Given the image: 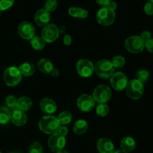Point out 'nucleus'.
<instances>
[{"mask_svg":"<svg viewBox=\"0 0 153 153\" xmlns=\"http://www.w3.org/2000/svg\"><path fill=\"white\" fill-rule=\"evenodd\" d=\"M114 153H129V152H125V151L122 150V149H118V150L114 151Z\"/></svg>","mask_w":153,"mask_h":153,"instance_id":"42","label":"nucleus"},{"mask_svg":"<svg viewBox=\"0 0 153 153\" xmlns=\"http://www.w3.org/2000/svg\"><path fill=\"white\" fill-rule=\"evenodd\" d=\"M125 89L128 97L132 100H136L140 99L143 96L144 87L143 84L141 83L140 81L137 79H132L128 82Z\"/></svg>","mask_w":153,"mask_h":153,"instance_id":"4","label":"nucleus"},{"mask_svg":"<svg viewBox=\"0 0 153 153\" xmlns=\"http://www.w3.org/2000/svg\"><path fill=\"white\" fill-rule=\"evenodd\" d=\"M144 12L147 15H149V16H152L153 14V8H152V2H150V1H148L144 5Z\"/></svg>","mask_w":153,"mask_h":153,"instance_id":"34","label":"nucleus"},{"mask_svg":"<svg viewBox=\"0 0 153 153\" xmlns=\"http://www.w3.org/2000/svg\"><path fill=\"white\" fill-rule=\"evenodd\" d=\"M34 22L38 26H46L50 21V13L45 9H40L35 13L34 16Z\"/></svg>","mask_w":153,"mask_h":153,"instance_id":"16","label":"nucleus"},{"mask_svg":"<svg viewBox=\"0 0 153 153\" xmlns=\"http://www.w3.org/2000/svg\"><path fill=\"white\" fill-rule=\"evenodd\" d=\"M10 120L13 123V125L16 126H22L27 123L28 117L25 112L16 108L11 112Z\"/></svg>","mask_w":153,"mask_h":153,"instance_id":"14","label":"nucleus"},{"mask_svg":"<svg viewBox=\"0 0 153 153\" xmlns=\"http://www.w3.org/2000/svg\"><path fill=\"white\" fill-rule=\"evenodd\" d=\"M76 70L82 77L88 78L94 73V67L92 62L89 60L81 59L76 64Z\"/></svg>","mask_w":153,"mask_h":153,"instance_id":"10","label":"nucleus"},{"mask_svg":"<svg viewBox=\"0 0 153 153\" xmlns=\"http://www.w3.org/2000/svg\"><path fill=\"white\" fill-rule=\"evenodd\" d=\"M112 88L118 91L124 90L128 83V78L122 72H117L111 76L110 79Z\"/></svg>","mask_w":153,"mask_h":153,"instance_id":"9","label":"nucleus"},{"mask_svg":"<svg viewBox=\"0 0 153 153\" xmlns=\"http://www.w3.org/2000/svg\"><path fill=\"white\" fill-rule=\"evenodd\" d=\"M5 103L7 108L9 110L13 111L14 109L16 108V104H17V99L16 97L13 95H10L6 98Z\"/></svg>","mask_w":153,"mask_h":153,"instance_id":"28","label":"nucleus"},{"mask_svg":"<svg viewBox=\"0 0 153 153\" xmlns=\"http://www.w3.org/2000/svg\"><path fill=\"white\" fill-rule=\"evenodd\" d=\"M9 153H20L19 151H12V152H9Z\"/></svg>","mask_w":153,"mask_h":153,"instance_id":"44","label":"nucleus"},{"mask_svg":"<svg viewBox=\"0 0 153 153\" xmlns=\"http://www.w3.org/2000/svg\"><path fill=\"white\" fill-rule=\"evenodd\" d=\"M116 17L114 10L107 7H103L98 10L97 13V22L100 25L108 26L114 23Z\"/></svg>","mask_w":153,"mask_h":153,"instance_id":"5","label":"nucleus"},{"mask_svg":"<svg viewBox=\"0 0 153 153\" xmlns=\"http://www.w3.org/2000/svg\"><path fill=\"white\" fill-rule=\"evenodd\" d=\"M28 153H43V146L39 142H34L28 148Z\"/></svg>","mask_w":153,"mask_h":153,"instance_id":"32","label":"nucleus"},{"mask_svg":"<svg viewBox=\"0 0 153 153\" xmlns=\"http://www.w3.org/2000/svg\"><path fill=\"white\" fill-rule=\"evenodd\" d=\"M3 80L9 87H14L17 85L22 80V74L19 68L16 67H10L6 69L3 74Z\"/></svg>","mask_w":153,"mask_h":153,"instance_id":"3","label":"nucleus"},{"mask_svg":"<svg viewBox=\"0 0 153 153\" xmlns=\"http://www.w3.org/2000/svg\"><path fill=\"white\" fill-rule=\"evenodd\" d=\"M30 40H31L30 43H31V46L35 50H42L45 47L46 42L43 40L42 37H39V36H34Z\"/></svg>","mask_w":153,"mask_h":153,"instance_id":"25","label":"nucleus"},{"mask_svg":"<svg viewBox=\"0 0 153 153\" xmlns=\"http://www.w3.org/2000/svg\"><path fill=\"white\" fill-rule=\"evenodd\" d=\"M144 48H146L149 52H153V40L150 39L144 42Z\"/></svg>","mask_w":153,"mask_h":153,"instance_id":"36","label":"nucleus"},{"mask_svg":"<svg viewBox=\"0 0 153 153\" xmlns=\"http://www.w3.org/2000/svg\"><path fill=\"white\" fill-rule=\"evenodd\" d=\"M140 37H141V39L144 42L146 41V40H150V39H152V37H151V33L148 31H143V32L141 33V34H140Z\"/></svg>","mask_w":153,"mask_h":153,"instance_id":"37","label":"nucleus"},{"mask_svg":"<svg viewBox=\"0 0 153 153\" xmlns=\"http://www.w3.org/2000/svg\"><path fill=\"white\" fill-rule=\"evenodd\" d=\"M39 128L43 133L48 134H55L61 126L58 118L54 116H45L40 120L38 123Z\"/></svg>","mask_w":153,"mask_h":153,"instance_id":"1","label":"nucleus"},{"mask_svg":"<svg viewBox=\"0 0 153 153\" xmlns=\"http://www.w3.org/2000/svg\"><path fill=\"white\" fill-rule=\"evenodd\" d=\"M96 112L100 117H105L109 112V107L105 103H100L97 105Z\"/></svg>","mask_w":153,"mask_h":153,"instance_id":"27","label":"nucleus"},{"mask_svg":"<svg viewBox=\"0 0 153 153\" xmlns=\"http://www.w3.org/2000/svg\"><path fill=\"white\" fill-rule=\"evenodd\" d=\"M37 68L41 73H51L52 69L54 68L52 63L46 58H42L37 62Z\"/></svg>","mask_w":153,"mask_h":153,"instance_id":"19","label":"nucleus"},{"mask_svg":"<svg viewBox=\"0 0 153 153\" xmlns=\"http://www.w3.org/2000/svg\"><path fill=\"white\" fill-rule=\"evenodd\" d=\"M93 98L98 103H106L111 97V91L107 85H101L97 86L93 92Z\"/></svg>","mask_w":153,"mask_h":153,"instance_id":"6","label":"nucleus"},{"mask_svg":"<svg viewBox=\"0 0 153 153\" xmlns=\"http://www.w3.org/2000/svg\"><path fill=\"white\" fill-rule=\"evenodd\" d=\"M95 105V101L90 94H82L77 100V106L81 111L85 112L91 111Z\"/></svg>","mask_w":153,"mask_h":153,"instance_id":"13","label":"nucleus"},{"mask_svg":"<svg viewBox=\"0 0 153 153\" xmlns=\"http://www.w3.org/2000/svg\"><path fill=\"white\" fill-rule=\"evenodd\" d=\"M56 153H70V152H67V151L61 150V151H59V152H57Z\"/></svg>","mask_w":153,"mask_h":153,"instance_id":"43","label":"nucleus"},{"mask_svg":"<svg viewBox=\"0 0 153 153\" xmlns=\"http://www.w3.org/2000/svg\"><path fill=\"white\" fill-rule=\"evenodd\" d=\"M14 0H0V11L6 10L12 7Z\"/></svg>","mask_w":153,"mask_h":153,"instance_id":"33","label":"nucleus"},{"mask_svg":"<svg viewBox=\"0 0 153 153\" xmlns=\"http://www.w3.org/2000/svg\"><path fill=\"white\" fill-rule=\"evenodd\" d=\"M97 149L100 153H114V145L108 138L102 137L97 142Z\"/></svg>","mask_w":153,"mask_h":153,"instance_id":"15","label":"nucleus"},{"mask_svg":"<svg viewBox=\"0 0 153 153\" xmlns=\"http://www.w3.org/2000/svg\"><path fill=\"white\" fill-rule=\"evenodd\" d=\"M10 114L11 112L7 107L0 106V124L5 125L8 123L10 120Z\"/></svg>","mask_w":153,"mask_h":153,"instance_id":"24","label":"nucleus"},{"mask_svg":"<svg viewBox=\"0 0 153 153\" xmlns=\"http://www.w3.org/2000/svg\"><path fill=\"white\" fill-rule=\"evenodd\" d=\"M32 106V102L28 97H21L17 100V104H16V108L22 111H27L29 110Z\"/></svg>","mask_w":153,"mask_h":153,"instance_id":"21","label":"nucleus"},{"mask_svg":"<svg viewBox=\"0 0 153 153\" xmlns=\"http://www.w3.org/2000/svg\"><path fill=\"white\" fill-rule=\"evenodd\" d=\"M121 149L125 152H129L134 150L136 147V142L132 137H125L120 141Z\"/></svg>","mask_w":153,"mask_h":153,"instance_id":"18","label":"nucleus"},{"mask_svg":"<svg viewBox=\"0 0 153 153\" xmlns=\"http://www.w3.org/2000/svg\"><path fill=\"white\" fill-rule=\"evenodd\" d=\"M152 1H153V0H150V1H150V2H152Z\"/></svg>","mask_w":153,"mask_h":153,"instance_id":"45","label":"nucleus"},{"mask_svg":"<svg viewBox=\"0 0 153 153\" xmlns=\"http://www.w3.org/2000/svg\"><path fill=\"white\" fill-rule=\"evenodd\" d=\"M126 48L128 52L133 54L141 52L144 49V41L140 36H131L126 40Z\"/></svg>","mask_w":153,"mask_h":153,"instance_id":"7","label":"nucleus"},{"mask_svg":"<svg viewBox=\"0 0 153 153\" xmlns=\"http://www.w3.org/2000/svg\"><path fill=\"white\" fill-rule=\"evenodd\" d=\"M111 63L115 69L121 68V67H123L124 65H125L126 60L123 56H120V55H117V56L114 57V58L112 59Z\"/></svg>","mask_w":153,"mask_h":153,"instance_id":"29","label":"nucleus"},{"mask_svg":"<svg viewBox=\"0 0 153 153\" xmlns=\"http://www.w3.org/2000/svg\"><path fill=\"white\" fill-rule=\"evenodd\" d=\"M106 7H108V8L111 9V10H114V11H115V10H116L117 7V3L115 2V1H111L110 2L108 3V5L106 6Z\"/></svg>","mask_w":153,"mask_h":153,"instance_id":"40","label":"nucleus"},{"mask_svg":"<svg viewBox=\"0 0 153 153\" xmlns=\"http://www.w3.org/2000/svg\"><path fill=\"white\" fill-rule=\"evenodd\" d=\"M69 14L75 18L85 19L88 16V11L85 9L79 7H71L68 10Z\"/></svg>","mask_w":153,"mask_h":153,"instance_id":"20","label":"nucleus"},{"mask_svg":"<svg viewBox=\"0 0 153 153\" xmlns=\"http://www.w3.org/2000/svg\"><path fill=\"white\" fill-rule=\"evenodd\" d=\"M40 109L44 113L52 114L57 110V105L53 100L49 98H44L40 102Z\"/></svg>","mask_w":153,"mask_h":153,"instance_id":"17","label":"nucleus"},{"mask_svg":"<svg viewBox=\"0 0 153 153\" xmlns=\"http://www.w3.org/2000/svg\"><path fill=\"white\" fill-rule=\"evenodd\" d=\"M59 28L55 24H48L42 30V38L46 43H53L59 36Z\"/></svg>","mask_w":153,"mask_h":153,"instance_id":"8","label":"nucleus"},{"mask_svg":"<svg viewBox=\"0 0 153 153\" xmlns=\"http://www.w3.org/2000/svg\"><path fill=\"white\" fill-rule=\"evenodd\" d=\"M88 128V123L84 120H79L76 121L73 126V132L76 134H83L87 131Z\"/></svg>","mask_w":153,"mask_h":153,"instance_id":"22","label":"nucleus"},{"mask_svg":"<svg viewBox=\"0 0 153 153\" xmlns=\"http://www.w3.org/2000/svg\"><path fill=\"white\" fill-rule=\"evenodd\" d=\"M96 1H97V3L99 5L106 7L108 4V3L111 1V0H96Z\"/></svg>","mask_w":153,"mask_h":153,"instance_id":"39","label":"nucleus"},{"mask_svg":"<svg viewBox=\"0 0 153 153\" xmlns=\"http://www.w3.org/2000/svg\"><path fill=\"white\" fill-rule=\"evenodd\" d=\"M73 120V115L70 111H62L59 115H58V120L59 122L60 125H67L70 123Z\"/></svg>","mask_w":153,"mask_h":153,"instance_id":"26","label":"nucleus"},{"mask_svg":"<svg viewBox=\"0 0 153 153\" xmlns=\"http://www.w3.org/2000/svg\"><path fill=\"white\" fill-rule=\"evenodd\" d=\"M94 71L99 77L102 79H109L114 73L115 68L111 61L103 59L97 63L94 67Z\"/></svg>","mask_w":153,"mask_h":153,"instance_id":"2","label":"nucleus"},{"mask_svg":"<svg viewBox=\"0 0 153 153\" xmlns=\"http://www.w3.org/2000/svg\"><path fill=\"white\" fill-rule=\"evenodd\" d=\"M58 7V2L56 0H46L44 4V9L49 12L54 11Z\"/></svg>","mask_w":153,"mask_h":153,"instance_id":"31","label":"nucleus"},{"mask_svg":"<svg viewBox=\"0 0 153 153\" xmlns=\"http://www.w3.org/2000/svg\"><path fill=\"white\" fill-rule=\"evenodd\" d=\"M0 16H1V11H0Z\"/></svg>","mask_w":153,"mask_h":153,"instance_id":"46","label":"nucleus"},{"mask_svg":"<svg viewBox=\"0 0 153 153\" xmlns=\"http://www.w3.org/2000/svg\"><path fill=\"white\" fill-rule=\"evenodd\" d=\"M0 153H1V152H0Z\"/></svg>","mask_w":153,"mask_h":153,"instance_id":"47","label":"nucleus"},{"mask_svg":"<svg viewBox=\"0 0 153 153\" xmlns=\"http://www.w3.org/2000/svg\"><path fill=\"white\" fill-rule=\"evenodd\" d=\"M49 74L52 75V76H53V77H58V76H59V70L54 67Z\"/></svg>","mask_w":153,"mask_h":153,"instance_id":"41","label":"nucleus"},{"mask_svg":"<svg viewBox=\"0 0 153 153\" xmlns=\"http://www.w3.org/2000/svg\"><path fill=\"white\" fill-rule=\"evenodd\" d=\"M19 35L24 40H31L35 34V28L34 25L28 21L22 22L18 26Z\"/></svg>","mask_w":153,"mask_h":153,"instance_id":"12","label":"nucleus"},{"mask_svg":"<svg viewBox=\"0 0 153 153\" xmlns=\"http://www.w3.org/2000/svg\"><path fill=\"white\" fill-rule=\"evenodd\" d=\"M137 80L140 81L141 83L144 84L145 82H147V80L149 78V72L146 71L145 70H138L137 73Z\"/></svg>","mask_w":153,"mask_h":153,"instance_id":"30","label":"nucleus"},{"mask_svg":"<svg viewBox=\"0 0 153 153\" xmlns=\"http://www.w3.org/2000/svg\"><path fill=\"white\" fill-rule=\"evenodd\" d=\"M21 74L25 76H31L35 72V67L32 64L28 62L23 63L19 67Z\"/></svg>","mask_w":153,"mask_h":153,"instance_id":"23","label":"nucleus"},{"mask_svg":"<svg viewBox=\"0 0 153 153\" xmlns=\"http://www.w3.org/2000/svg\"><path fill=\"white\" fill-rule=\"evenodd\" d=\"M66 145L65 137L60 135V134H52L48 140V146L51 151L54 152H59L63 150Z\"/></svg>","mask_w":153,"mask_h":153,"instance_id":"11","label":"nucleus"},{"mask_svg":"<svg viewBox=\"0 0 153 153\" xmlns=\"http://www.w3.org/2000/svg\"><path fill=\"white\" fill-rule=\"evenodd\" d=\"M63 42H64V44L67 45V46H69V45L71 44L72 43L71 36L69 35V34H66V35H64V38H63Z\"/></svg>","mask_w":153,"mask_h":153,"instance_id":"38","label":"nucleus"},{"mask_svg":"<svg viewBox=\"0 0 153 153\" xmlns=\"http://www.w3.org/2000/svg\"><path fill=\"white\" fill-rule=\"evenodd\" d=\"M56 133L57 134H60V135L63 136V137H65V136H67V134H68V128L66 126H61Z\"/></svg>","mask_w":153,"mask_h":153,"instance_id":"35","label":"nucleus"}]
</instances>
